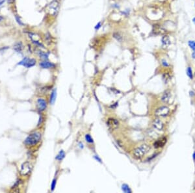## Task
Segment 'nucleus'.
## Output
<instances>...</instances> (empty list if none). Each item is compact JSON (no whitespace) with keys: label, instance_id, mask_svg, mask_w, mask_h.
Here are the masks:
<instances>
[{"label":"nucleus","instance_id":"obj_30","mask_svg":"<svg viewBox=\"0 0 195 193\" xmlns=\"http://www.w3.org/2000/svg\"><path fill=\"white\" fill-rule=\"evenodd\" d=\"M14 1H15V0H7L8 3H9V4L13 3H14Z\"/></svg>","mask_w":195,"mask_h":193},{"label":"nucleus","instance_id":"obj_23","mask_svg":"<svg viewBox=\"0 0 195 193\" xmlns=\"http://www.w3.org/2000/svg\"><path fill=\"white\" fill-rule=\"evenodd\" d=\"M15 19H16V21H17V23H18L20 25H21V26H23V25H24V23L22 22V21L21 20V18H20V16H18V15H16Z\"/></svg>","mask_w":195,"mask_h":193},{"label":"nucleus","instance_id":"obj_22","mask_svg":"<svg viewBox=\"0 0 195 193\" xmlns=\"http://www.w3.org/2000/svg\"><path fill=\"white\" fill-rule=\"evenodd\" d=\"M85 140L87 141V142L89 143H93L94 142V141H93V139L91 137V136L89 134H87L85 135Z\"/></svg>","mask_w":195,"mask_h":193},{"label":"nucleus","instance_id":"obj_19","mask_svg":"<svg viewBox=\"0 0 195 193\" xmlns=\"http://www.w3.org/2000/svg\"><path fill=\"white\" fill-rule=\"evenodd\" d=\"M113 37H114V39H116V41H118V42H121V41H122V35H120V33H118V32L114 33V34L113 35Z\"/></svg>","mask_w":195,"mask_h":193},{"label":"nucleus","instance_id":"obj_11","mask_svg":"<svg viewBox=\"0 0 195 193\" xmlns=\"http://www.w3.org/2000/svg\"><path fill=\"white\" fill-rule=\"evenodd\" d=\"M170 98H171V92L169 91H164L161 97V101L164 103H168L170 102Z\"/></svg>","mask_w":195,"mask_h":193},{"label":"nucleus","instance_id":"obj_16","mask_svg":"<svg viewBox=\"0 0 195 193\" xmlns=\"http://www.w3.org/2000/svg\"><path fill=\"white\" fill-rule=\"evenodd\" d=\"M38 55L40 57V58H41L42 59H44V61L47 60L48 59L49 54L47 53L43 52L42 51H38Z\"/></svg>","mask_w":195,"mask_h":193},{"label":"nucleus","instance_id":"obj_8","mask_svg":"<svg viewBox=\"0 0 195 193\" xmlns=\"http://www.w3.org/2000/svg\"><path fill=\"white\" fill-rule=\"evenodd\" d=\"M37 108L40 111H44L47 107V103L42 98H39L37 102Z\"/></svg>","mask_w":195,"mask_h":193},{"label":"nucleus","instance_id":"obj_15","mask_svg":"<svg viewBox=\"0 0 195 193\" xmlns=\"http://www.w3.org/2000/svg\"><path fill=\"white\" fill-rule=\"evenodd\" d=\"M23 49V44L21 42H18L14 46V50L17 52H21Z\"/></svg>","mask_w":195,"mask_h":193},{"label":"nucleus","instance_id":"obj_6","mask_svg":"<svg viewBox=\"0 0 195 193\" xmlns=\"http://www.w3.org/2000/svg\"><path fill=\"white\" fill-rule=\"evenodd\" d=\"M170 109L166 106L161 107L156 110L155 112V115L157 117H165L169 114Z\"/></svg>","mask_w":195,"mask_h":193},{"label":"nucleus","instance_id":"obj_27","mask_svg":"<svg viewBox=\"0 0 195 193\" xmlns=\"http://www.w3.org/2000/svg\"><path fill=\"white\" fill-rule=\"evenodd\" d=\"M189 95H190V96L191 97H193V96H195V92H194V91H190L189 92Z\"/></svg>","mask_w":195,"mask_h":193},{"label":"nucleus","instance_id":"obj_29","mask_svg":"<svg viewBox=\"0 0 195 193\" xmlns=\"http://www.w3.org/2000/svg\"><path fill=\"white\" fill-rule=\"evenodd\" d=\"M94 159H96V160L98 161H99V162H100V163H102V160H101L98 157H97V156H94Z\"/></svg>","mask_w":195,"mask_h":193},{"label":"nucleus","instance_id":"obj_3","mask_svg":"<svg viewBox=\"0 0 195 193\" xmlns=\"http://www.w3.org/2000/svg\"><path fill=\"white\" fill-rule=\"evenodd\" d=\"M33 169V166L29 162L23 163L21 166V170H20V173L23 176H27L29 175L32 171Z\"/></svg>","mask_w":195,"mask_h":193},{"label":"nucleus","instance_id":"obj_35","mask_svg":"<svg viewBox=\"0 0 195 193\" xmlns=\"http://www.w3.org/2000/svg\"></svg>","mask_w":195,"mask_h":193},{"label":"nucleus","instance_id":"obj_26","mask_svg":"<svg viewBox=\"0 0 195 193\" xmlns=\"http://www.w3.org/2000/svg\"><path fill=\"white\" fill-rule=\"evenodd\" d=\"M101 27H102V22H98L95 26V29L98 30V29H100V28H101Z\"/></svg>","mask_w":195,"mask_h":193},{"label":"nucleus","instance_id":"obj_34","mask_svg":"<svg viewBox=\"0 0 195 193\" xmlns=\"http://www.w3.org/2000/svg\"><path fill=\"white\" fill-rule=\"evenodd\" d=\"M193 23H195V17L193 19Z\"/></svg>","mask_w":195,"mask_h":193},{"label":"nucleus","instance_id":"obj_33","mask_svg":"<svg viewBox=\"0 0 195 193\" xmlns=\"http://www.w3.org/2000/svg\"><path fill=\"white\" fill-rule=\"evenodd\" d=\"M193 159L195 160V152H194L193 155Z\"/></svg>","mask_w":195,"mask_h":193},{"label":"nucleus","instance_id":"obj_18","mask_svg":"<svg viewBox=\"0 0 195 193\" xmlns=\"http://www.w3.org/2000/svg\"><path fill=\"white\" fill-rule=\"evenodd\" d=\"M122 191L126 193H131V190L130 189V187L127 185V184H123L122 186Z\"/></svg>","mask_w":195,"mask_h":193},{"label":"nucleus","instance_id":"obj_10","mask_svg":"<svg viewBox=\"0 0 195 193\" xmlns=\"http://www.w3.org/2000/svg\"><path fill=\"white\" fill-rule=\"evenodd\" d=\"M166 142H167V140H166V138L165 137H162L161 139H157L155 142L154 144V146L155 148H161V147H163L164 145L166 144Z\"/></svg>","mask_w":195,"mask_h":193},{"label":"nucleus","instance_id":"obj_7","mask_svg":"<svg viewBox=\"0 0 195 193\" xmlns=\"http://www.w3.org/2000/svg\"><path fill=\"white\" fill-rule=\"evenodd\" d=\"M107 125L109 129L114 130L119 126V122H118V120L116 119H114V118H109L107 121Z\"/></svg>","mask_w":195,"mask_h":193},{"label":"nucleus","instance_id":"obj_12","mask_svg":"<svg viewBox=\"0 0 195 193\" xmlns=\"http://www.w3.org/2000/svg\"><path fill=\"white\" fill-rule=\"evenodd\" d=\"M161 44H162V47L163 48H168L170 46V40L168 35H164V36L162 37Z\"/></svg>","mask_w":195,"mask_h":193},{"label":"nucleus","instance_id":"obj_4","mask_svg":"<svg viewBox=\"0 0 195 193\" xmlns=\"http://www.w3.org/2000/svg\"><path fill=\"white\" fill-rule=\"evenodd\" d=\"M59 9V3L57 0H53L48 5V10L53 15H55Z\"/></svg>","mask_w":195,"mask_h":193},{"label":"nucleus","instance_id":"obj_1","mask_svg":"<svg viewBox=\"0 0 195 193\" xmlns=\"http://www.w3.org/2000/svg\"><path fill=\"white\" fill-rule=\"evenodd\" d=\"M150 150V146L148 144H143L135 149L133 152V156L137 159H141L147 154Z\"/></svg>","mask_w":195,"mask_h":193},{"label":"nucleus","instance_id":"obj_17","mask_svg":"<svg viewBox=\"0 0 195 193\" xmlns=\"http://www.w3.org/2000/svg\"><path fill=\"white\" fill-rule=\"evenodd\" d=\"M65 157V153L63 150H61L60 152L59 153V154L57 155L55 157V159L58 161H61Z\"/></svg>","mask_w":195,"mask_h":193},{"label":"nucleus","instance_id":"obj_2","mask_svg":"<svg viewBox=\"0 0 195 193\" xmlns=\"http://www.w3.org/2000/svg\"><path fill=\"white\" fill-rule=\"evenodd\" d=\"M41 139V134L37 132L33 133L31 135H29L25 140V143L26 145L28 146H34L37 144Z\"/></svg>","mask_w":195,"mask_h":193},{"label":"nucleus","instance_id":"obj_9","mask_svg":"<svg viewBox=\"0 0 195 193\" xmlns=\"http://www.w3.org/2000/svg\"><path fill=\"white\" fill-rule=\"evenodd\" d=\"M153 126L155 129L159 131H161L163 129L164 127V124L163 122L159 119V118H155L154 121H153Z\"/></svg>","mask_w":195,"mask_h":193},{"label":"nucleus","instance_id":"obj_25","mask_svg":"<svg viewBox=\"0 0 195 193\" xmlns=\"http://www.w3.org/2000/svg\"><path fill=\"white\" fill-rule=\"evenodd\" d=\"M161 64H162V65L164 67H168V66H170V64H168V62H167V61H166L165 59H163V60L161 61Z\"/></svg>","mask_w":195,"mask_h":193},{"label":"nucleus","instance_id":"obj_21","mask_svg":"<svg viewBox=\"0 0 195 193\" xmlns=\"http://www.w3.org/2000/svg\"><path fill=\"white\" fill-rule=\"evenodd\" d=\"M188 45L190 47V48L192 49L193 51H195V41H189L188 42Z\"/></svg>","mask_w":195,"mask_h":193},{"label":"nucleus","instance_id":"obj_32","mask_svg":"<svg viewBox=\"0 0 195 193\" xmlns=\"http://www.w3.org/2000/svg\"><path fill=\"white\" fill-rule=\"evenodd\" d=\"M192 57H193V59H195V51L193 52V53H192Z\"/></svg>","mask_w":195,"mask_h":193},{"label":"nucleus","instance_id":"obj_31","mask_svg":"<svg viewBox=\"0 0 195 193\" xmlns=\"http://www.w3.org/2000/svg\"><path fill=\"white\" fill-rule=\"evenodd\" d=\"M5 2V0H0V7L3 5V4Z\"/></svg>","mask_w":195,"mask_h":193},{"label":"nucleus","instance_id":"obj_5","mask_svg":"<svg viewBox=\"0 0 195 193\" xmlns=\"http://www.w3.org/2000/svg\"><path fill=\"white\" fill-rule=\"evenodd\" d=\"M18 65H22L25 66V68H29L34 66L36 64V60L34 59H29L27 57H25L23 60H21L20 62H19Z\"/></svg>","mask_w":195,"mask_h":193},{"label":"nucleus","instance_id":"obj_13","mask_svg":"<svg viewBox=\"0 0 195 193\" xmlns=\"http://www.w3.org/2000/svg\"><path fill=\"white\" fill-rule=\"evenodd\" d=\"M40 66L42 68H44V69H48V68H54L55 66V64H53V62H49L48 61H44L42 62H41L40 63Z\"/></svg>","mask_w":195,"mask_h":193},{"label":"nucleus","instance_id":"obj_20","mask_svg":"<svg viewBox=\"0 0 195 193\" xmlns=\"http://www.w3.org/2000/svg\"><path fill=\"white\" fill-rule=\"evenodd\" d=\"M187 75L188 77H189L191 79H193V70L191 67H188L187 69Z\"/></svg>","mask_w":195,"mask_h":193},{"label":"nucleus","instance_id":"obj_14","mask_svg":"<svg viewBox=\"0 0 195 193\" xmlns=\"http://www.w3.org/2000/svg\"><path fill=\"white\" fill-rule=\"evenodd\" d=\"M56 97H57V90L55 89L53 90L52 92H51L50 96V103L51 105L54 104L56 100Z\"/></svg>","mask_w":195,"mask_h":193},{"label":"nucleus","instance_id":"obj_28","mask_svg":"<svg viewBox=\"0 0 195 193\" xmlns=\"http://www.w3.org/2000/svg\"><path fill=\"white\" fill-rule=\"evenodd\" d=\"M42 116H40V119H39V123H38V126H40L41 124V123H42Z\"/></svg>","mask_w":195,"mask_h":193},{"label":"nucleus","instance_id":"obj_24","mask_svg":"<svg viewBox=\"0 0 195 193\" xmlns=\"http://www.w3.org/2000/svg\"><path fill=\"white\" fill-rule=\"evenodd\" d=\"M56 182L57 180H55V179H54V180H53L52 183H51V190L52 191H54L55 188L56 187Z\"/></svg>","mask_w":195,"mask_h":193}]
</instances>
